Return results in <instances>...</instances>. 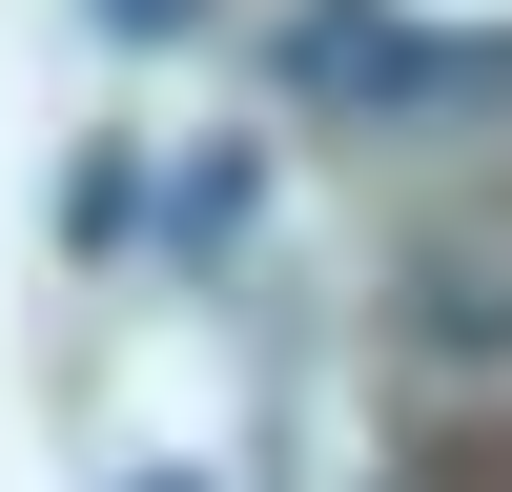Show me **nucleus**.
I'll return each mask as SVG.
<instances>
[{
  "mask_svg": "<svg viewBox=\"0 0 512 492\" xmlns=\"http://www.w3.org/2000/svg\"><path fill=\"white\" fill-rule=\"evenodd\" d=\"M431 328H451V349H492V328H512V267H492V246H431Z\"/></svg>",
  "mask_w": 512,
  "mask_h": 492,
  "instance_id": "1",
  "label": "nucleus"
},
{
  "mask_svg": "<svg viewBox=\"0 0 512 492\" xmlns=\"http://www.w3.org/2000/svg\"><path fill=\"white\" fill-rule=\"evenodd\" d=\"M410 492H512V431H431V472Z\"/></svg>",
  "mask_w": 512,
  "mask_h": 492,
  "instance_id": "2",
  "label": "nucleus"
},
{
  "mask_svg": "<svg viewBox=\"0 0 512 492\" xmlns=\"http://www.w3.org/2000/svg\"><path fill=\"white\" fill-rule=\"evenodd\" d=\"M123 492H185V472H123Z\"/></svg>",
  "mask_w": 512,
  "mask_h": 492,
  "instance_id": "4",
  "label": "nucleus"
},
{
  "mask_svg": "<svg viewBox=\"0 0 512 492\" xmlns=\"http://www.w3.org/2000/svg\"><path fill=\"white\" fill-rule=\"evenodd\" d=\"M123 21H185V0H123Z\"/></svg>",
  "mask_w": 512,
  "mask_h": 492,
  "instance_id": "3",
  "label": "nucleus"
}]
</instances>
